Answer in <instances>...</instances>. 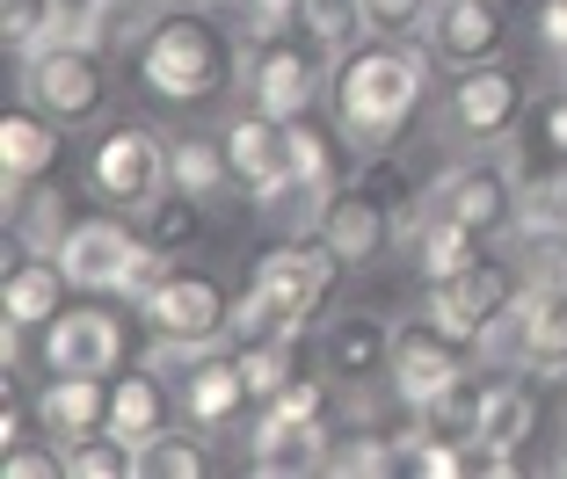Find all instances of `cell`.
Returning <instances> with one entry per match:
<instances>
[{
	"label": "cell",
	"instance_id": "cell-5",
	"mask_svg": "<svg viewBox=\"0 0 567 479\" xmlns=\"http://www.w3.org/2000/svg\"><path fill=\"white\" fill-rule=\"evenodd\" d=\"M138 313L153 320L161 342H189V348H218L234 334V298H226L218 277H204V269H167V283Z\"/></svg>",
	"mask_w": 567,
	"mask_h": 479
},
{
	"label": "cell",
	"instance_id": "cell-32",
	"mask_svg": "<svg viewBox=\"0 0 567 479\" xmlns=\"http://www.w3.org/2000/svg\"><path fill=\"white\" fill-rule=\"evenodd\" d=\"M59 22H66V0H0V37H8V51H22V59H30L37 44H51Z\"/></svg>",
	"mask_w": 567,
	"mask_h": 479
},
{
	"label": "cell",
	"instance_id": "cell-38",
	"mask_svg": "<svg viewBox=\"0 0 567 479\" xmlns=\"http://www.w3.org/2000/svg\"><path fill=\"white\" fill-rule=\"evenodd\" d=\"M138 472H146V479H204V450L189 444V436L161 429L146 450H138Z\"/></svg>",
	"mask_w": 567,
	"mask_h": 479
},
{
	"label": "cell",
	"instance_id": "cell-50",
	"mask_svg": "<svg viewBox=\"0 0 567 479\" xmlns=\"http://www.w3.org/2000/svg\"><path fill=\"white\" fill-rule=\"evenodd\" d=\"M560 472H567V450H560Z\"/></svg>",
	"mask_w": 567,
	"mask_h": 479
},
{
	"label": "cell",
	"instance_id": "cell-13",
	"mask_svg": "<svg viewBox=\"0 0 567 479\" xmlns=\"http://www.w3.org/2000/svg\"><path fill=\"white\" fill-rule=\"evenodd\" d=\"M422 37H430V51L444 59V66H487V59H502V44H509V15H502L495 0H436L430 22H422Z\"/></svg>",
	"mask_w": 567,
	"mask_h": 479
},
{
	"label": "cell",
	"instance_id": "cell-33",
	"mask_svg": "<svg viewBox=\"0 0 567 479\" xmlns=\"http://www.w3.org/2000/svg\"><path fill=\"white\" fill-rule=\"evenodd\" d=\"M66 197H51V189H37V197H22L16 204V240H22V254H59L66 248Z\"/></svg>",
	"mask_w": 567,
	"mask_h": 479
},
{
	"label": "cell",
	"instance_id": "cell-42",
	"mask_svg": "<svg viewBox=\"0 0 567 479\" xmlns=\"http://www.w3.org/2000/svg\"><path fill=\"white\" fill-rule=\"evenodd\" d=\"M524 146L553 153V160H567V87H553V95L532 102V116H524Z\"/></svg>",
	"mask_w": 567,
	"mask_h": 479
},
{
	"label": "cell",
	"instance_id": "cell-7",
	"mask_svg": "<svg viewBox=\"0 0 567 479\" xmlns=\"http://www.w3.org/2000/svg\"><path fill=\"white\" fill-rule=\"evenodd\" d=\"M422 211H436V218H451V226H466L487 240V232L517 226V175L502 160H466L422 189Z\"/></svg>",
	"mask_w": 567,
	"mask_h": 479
},
{
	"label": "cell",
	"instance_id": "cell-15",
	"mask_svg": "<svg viewBox=\"0 0 567 479\" xmlns=\"http://www.w3.org/2000/svg\"><path fill=\"white\" fill-rule=\"evenodd\" d=\"M240 81H248L255 110L284 116V124H299V116L313 110V95H320V73H313V59H299V44H248Z\"/></svg>",
	"mask_w": 567,
	"mask_h": 479
},
{
	"label": "cell",
	"instance_id": "cell-47",
	"mask_svg": "<svg viewBox=\"0 0 567 479\" xmlns=\"http://www.w3.org/2000/svg\"><path fill=\"white\" fill-rule=\"evenodd\" d=\"M524 291H567V248H546V254H538Z\"/></svg>",
	"mask_w": 567,
	"mask_h": 479
},
{
	"label": "cell",
	"instance_id": "cell-41",
	"mask_svg": "<svg viewBox=\"0 0 567 479\" xmlns=\"http://www.w3.org/2000/svg\"><path fill=\"white\" fill-rule=\"evenodd\" d=\"M299 8H306V30H313L320 44H334V51L350 44V37H371L364 30V0H299Z\"/></svg>",
	"mask_w": 567,
	"mask_h": 479
},
{
	"label": "cell",
	"instance_id": "cell-43",
	"mask_svg": "<svg viewBox=\"0 0 567 479\" xmlns=\"http://www.w3.org/2000/svg\"><path fill=\"white\" fill-rule=\"evenodd\" d=\"M291 160H299V183L306 189H334V153H328V138L313 132V124H291Z\"/></svg>",
	"mask_w": 567,
	"mask_h": 479
},
{
	"label": "cell",
	"instance_id": "cell-19",
	"mask_svg": "<svg viewBox=\"0 0 567 479\" xmlns=\"http://www.w3.org/2000/svg\"><path fill=\"white\" fill-rule=\"evenodd\" d=\"M248 378H240V356H212V348H189L183 356V414L189 429H234L240 407H248Z\"/></svg>",
	"mask_w": 567,
	"mask_h": 479
},
{
	"label": "cell",
	"instance_id": "cell-12",
	"mask_svg": "<svg viewBox=\"0 0 567 479\" xmlns=\"http://www.w3.org/2000/svg\"><path fill=\"white\" fill-rule=\"evenodd\" d=\"M451 132H466L473 146H495V138L524 132V87H517V73H502L495 59L458 73V87H451Z\"/></svg>",
	"mask_w": 567,
	"mask_h": 479
},
{
	"label": "cell",
	"instance_id": "cell-2",
	"mask_svg": "<svg viewBox=\"0 0 567 479\" xmlns=\"http://www.w3.org/2000/svg\"><path fill=\"white\" fill-rule=\"evenodd\" d=\"M138 81L161 102H212L234 81V44L218 22H204V8H167L138 44Z\"/></svg>",
	"mask_w": 567,
	"mask_h": 479
},
{
	"label": "cell",
	"instance_id": "cell-36",
	"mask_svg": "<svg viewBox=\"0 0 567 479\" xmlns=\"http://www.w3.org/2000/svg\"><path fill=\"white\" fill-rule=\"evenodd\" d=\"M262 421H334V385L328 378H291L277 399H262Z\"/></svg>",
	"mask_w": 567,
	"mask_h": 479
},
{
	"label": "cell",
	"instance_id": "cell-35",
	"mask_svg": "<svg viewBox=\"0 0 567 479\" xmlns=\"http://www.w3.org/2000/svg\"><path fill=\"white\" fill-rule=\"evenodd\" d=\"M357 189H364L371 204H385V211H393V218H401L408 204H415V175H408V167L393 160V146L364 153V167H357Z\"/></svg>",
	"mask_w": 567,
	"mask_h": 479
},
{
	"label": "cell",
	"instance_id": "cell-17",
	"mask_svg": "<svg viewBox=\"0 0 567 479\" xmlns=\"http://www.w3.org/2000/svg\"><path fill=\"white\" fill-rule=\"evenodd\" d=\"M37 429H44L51 444L73 458L87 436L110 429V385H102V378H66V371H51V385L37 393Z\"/></svg>",
	"mask_w": 567,
	"mask_h": 479
},
{
	"label": "cell",
	"instance_id": "cell-48",
	"mask_svg": "<svg viewBox=\"0 0 567 479\" xmlns=\"http://www.w3.org/2000/svg\"><path fill=\"white\" fill-rule=\"evenodd\" d=\"M0 444H8V450H16V444H30V436H22V414H16V399L0 407Z\"/></svg>",
	"mask_w": 567,
	"mask_h": 479
},
{
	"label": "cell",
	"instance_id": "cell-30",
	"mask_svg": "<svg viewBox=\"0 0 567 479\" xmlns=\"http://www.w3.org/2000/svg\"><path fill=\"white\" fill-rule=\"evenodd\" d=\"M189 232H197V197H189V189H175V183H167L161 197L138 211V240H146V248H161V254H175Z\"/></svg>",
	"mask_w": 567,
	"mask_h": 479
},
{
	"label": "cell",
	"instance_id": "cell-44",
	"mask_svg": "<svg viewBox=\"0 0 567 479\" xmlns=\"http://www.w3.org/2000/svg\"><path fill=\"white\" fill-rule=\"evenodd\" d=\"M436 0H364V30L371 37H415L430 22Z\"/></svg>",
	"mask_w": 567,
	"mask_h": 479
},
{
	"label": "cell",
	"instance_id": "cell-8",
	"mask_svg": "<svg viewBox=\"0 0 567 479\" xmlns=\"http://www.w3.org/2000/svg\"><path fill=\"white\" fill-rule=\"evenodd\" d=\"M393 399L401 407H430V399H444L451 385H466V342L458 334H444L436 320H415V327L393 334Z\"/></svg>",
	"mask_w": 567,
	"mask_h": 479
},
{
	"label": "cell",
	"instance_id": "cell-49",
	"mask_svg": "<svg viewBox=\"0 0 567 479\" xmlns=\"http://www.w3.org/2000/svg\"><path fill=\"white\" fill-rule=\"evenodd\" d=\"M161 8H204V0H161Z\"/></svg>",
	"mask_w": 567,
	"mask_h": 479
},
{
	"label": "cell",
	"instance_id": "cell-23",
	"mask_svg": "<svg viewBox=\"0 0 567 479\" xmlns=\"http://www.w3.org/2000/svg\"><path fill=\"white\" fill-rule=\"evenodd\" d=\"M51 153H59V132H51V116L37 110H16L8 124H0V183H37L51 167Z\"/></svg>",
	"mask_w": 567,
	"mask_h": 479
},
{
	"label": "cell",
	"instance_id": "cell-11",
	"mask_svg": "<svg viewBox=\"0 0 567 479\" xmlns=\"http://www.w3.org/2000/svg\"><path fill=\"white\" fill-rule=\"evenodd\" d=\"M334 277H342V262H334V248L320 240V232L277 240V248L255 262V283H269V291H277L299 320H320V305L334 298Z\"/></svg>",
	"mask_w": 567,
	"mask_h": 479
},
{
	"label": "cell",
	"instance_id": "cell-31",
	"mask_svg": "<svg viewBox=\"0 0 567 479\" xmlns=\"http://www.w3.org/2000/svg\"><path fill=\"white\" fill-rule=\"evenodd\" d=\"M481 399H487V385L481 393H473V385H451L444 399L422 407V436H444V444H473L481 450Z\"/></svg>",
	"mask_w": 567,
	"mask_h": 479
},
{
	"label": "cell",
	"instance_id": "cell-10",
	"mask_svg": "<svg viewBox=\"0 0 567 479\" xmlns=\"http://www.w3.org/2000/svg\"><path fill=\"white\" fill-rule=\"evenodd\" d=\"M226 160H234V183L248 189L262 211L291 183H299V160H291V124H284V116H262V110L226 124Z\"/></svg>",
	"mask_w": 567,
	"mask_h": 479
},
{
	"label": "cell",
	"instance_id": "cell-39",
	"mask_svg": "<svg viewBox=\"0 0 567 479\" xmlns=\"http://www.w3.org/2000/svg\"><path fill=\"white\" fill-rule=\"evenodd\" d=\"M291 30H306L299 0H240V37L248 44H284Z\"/></svg>",
	"mask_w": 567,
	"mask_h": 479
},
{
	"label": "cell",
	"instance_id": "cell-22",
	"mask_svg": "<svg viewBox=\"0 0 567 479\" xmlns=\"http://www.w3.org/2000/svg\"><path fill=\"white\" fill-rule=\"evenodd\" d=\"M328 465V429L320 421H255V472L262 479H299Z\"/></svg>",
	"mask_w": 567,
	"mask_h": 479
},
{
	"label": "cell",
	"instance_id": "cell-37",
	"mask_svg": "<svg viewBox=\"0 0 567 479\" xmlns=\"http://www.w3.org/2000/svg\"><path fill=\"white\" fill-rule=\"evenodd\" d=\"M66 472L73 479H124V472H138V450L124 444V436L102 429V436H87V444L66 458Z\"/></svg>",
	"mask_w": 567,
	"mask_h": 479
},
{
	"label": "cell",
	"instance_id": "cell-21",
	"mask_svg": "<svg viewBox=\"0 0 567 479\" xmlns=\"http://www.w3.org/2000/svg\"><path fill=\"white\" fill-rule=\"evenodd\" d=\"M393 248L436 283V277H458V269L481 262V232H466V226H451V218L422 211V204H408V211L393 218Z\"/></svg>",
	"mask_w": 567,
	"mask_h": 479
},
{
	"label": "cell",
	"instance_id": "cell-9",
	"mask_svg": "<svg viewBox=\"0 0 567 479\" xmlns=\"http://www.w3.org/2000/svg\"><path fill=\"white\" fill-rule=\"evenodd\" d=\"M487 348L538 378H567V291H524L509 320L487 334Z\"/></svg>",
	"mask_w": 567,
	"mask_h": 479
},
{
	"label": "cell",
	"instance_id": "cell-1",
	"mask_svg": "<svg viewBox=\"0 0 567 479\" xmlns=\"http://www.w3.org/2000/svg\"><path fill=\"white\" fill-rule=\"evenodd\" d=\"M430 59L436 51L408 44V37H364L357 51H342L328 73V110L334 132L357 153H379L401 138V124L415 116L422 87H430Z\"/></svg>",
	"mask_w": 567,
	"mask_h": 479
},
{
	"label": "cell",
	"instance_id": "cell-24",
	"mask_svg": "<svg viewBox=\"0 0 567 479\" xmlns=\"http://www.w3.org/2000/svg\"><path fill=\"white\" fill-rule=\"evenodd\" d=\"M59 298H66L59 254H30V262L8 277V327H44V320H59Z\"/></svg>",
	"mask_w": 567,
	"mask_h": 479
},
{
	"label": "cell",
	"instance_id": "cell-18",
	"mask_svg": "<svg viewBox=\"0 0 567 479\" xmlns=\"http://www.w3.org/2000/svg\"><path fill=\"white\" fill-rule=\"evenodd\" d=\"M320 240H328L334 248V262L342 269H364V262H379L385 248H393V211H385V204H371L364 189H334L328 197V211H320Z\"/></svg>",
	"mask_w": 567,
	"mask_h": 479
},
{
	"label": "cell",
	"instance_id": "cell-28",
	"mask_svg": "<svg viewBox=\"0 0 567 479\" xmlns=\"http://www.w3.org/2000/svg\"><path fill=\"white\" fill-rule=\"evenodd\" d=\"M299 327H306V320L291 313V305H284V298L269 291V283H248V291H240V305H234V334H226V342H234V348H255V342H291Z\"/></svg>",
	"mask_w": 567,
	"mask_h": 479
},
{
	"label": "cell",
	"instance_id": "cell-3",
	"mask_svg": "<svg viewBox=\"0 0 567 479\" xmlns=\"http://www.w3.org/2000/svg\"><path fill=\"white\" fill-rule=\"evenodd\" d=\"M22 87L51 124H87L110 102V66H102V44L87 37H51L22 59Z\"/></svg>",
	"mask_w": 567,
	"mask_h": 479
},
{
	"label": "cell",
	"instance_id": "cell-46",
	"mask_svg": "<svg viewBox=\"0 0 567 479\" xmlns=\"http://www.w3.org/2000/svg\"><path fill=\"white\" fill-rule=\"evenodd\" d=\"M532 22H538V44L567 59V0H538V8H532Z\"/></svg>",
	"mask_w": 567,
	"mask_h": 479
},
{
	"label": "cell",
	"instance_id": "cell-40",
	"mask_svg": "<svg viewBox=\"0 0 567 479\" xmlns=\"http://www.w3.org/2000/svg\"><path fill=\"white\" fill-rule=\"evenodd\" d=\"M234 356H240V378H248L255 399H277L284 385L299 378V371H291V356H284V342H255V348H234Z\"/></svg>",
	"mask_w": 567,
	"mask_h": 479
},
{
	"label": "cell",
	"instance_id": "cell-45",
	"mask_svg": "<svg viewBox=\"0 0 567 479\" xmlns=\"http://www.w3.org/2000/svg\"><path fill=\"white\" fill-rule=\"evenodd\" d=\"M51 472H66V450H59V444H51V450H30V444L8 450V479H51Z\"/></svg>",
	"mask_w": 567,
	"mask_h": 479
},
{
	"label": "cell",
	"instance_id": "cell-4",
	"mask_svg": "<svg viewBox=\"0 0 567 479\" xmlns=\"http://www.w3.org/2000/svg\"><path fill=\"white\" fill-rule=\"evenodd\" d=\"M175 138H161L153 124H117V132H102V146L87 153V189L102 204H124V211H146L167 183H175Z\"/></svg>",
	"mask_w": 567,
	"mask_h": 479
},
{
	"label": "cell",
	"instance_id": "cell-14",
	"mask_svg": "<svg viewBox=\"0 0 567 479\" xmlns=\"http://www.w3.org/2000/svg\"><path fill=\"white\" fill-rule=\"evenodd\" d=\"M44 364L66 371V378H110L124 364V327L110 313H95V305L59 313V320H44Z\"/></svg>",
	"mask_w": 567,
	"mask_h": 479
},
{
	"label": "cell",
	"instance_id": "cell-26",
	"mask_svg": "<svg viewBox=\"0 0 567 479\" xmlns=\"http://www.w3.org/2000/svg\"><path fill=\"white\" fill-rule=\"evenodd\" d=\"M161 429H167V393H161V378H124V385H110V436H124L132 450H146Z\"/></svg>",
	"mask_w": 567,
	"mask_h": 479
},
{
	"label": "cell",
	"instance_id": "cell-34",
	"mask_svg": "<svg viewBox=\"0 0 567 479\" xmlns=\"http://www.w3.org/2000/svg\"><path fill=\"white\" fill-rule=\"evenodd\" d=\"M517 226L532 240H567V175L560 183H524L517 189Z\"/></svg>",
	"mask_w": 567,
	"mask_h": 479
},
{
	"label": "cell",
	"instance_id": "cell-16",
	"mask_svg": "<svg viewBox=\"0 0 567 479\" xmlns=\"http://www.w3.org/2000/svg\"><path fill=\"white\" fill-rule=\"evenodd\" d=\"M138 248H146V240H138V232H124L117 218H87V226L66 232L59 269H66V283H81V291H124Z\"/></svg>",
	"mask_w": 567,
	"mask_h": 479
},
{
	"label": "cell",
	"instance_id": "cell-27",
	"mask_svg": "<svg viewBox=\"0 0 567 479\" xmlns=\"http://www.w3.org/2000/svg\"><path fill=\"white\" fill-rule=\"evenodd\" d=\"M153 8H161V0H87L81 8V37L102 44V51H132V44H146L153 22H161Z\"/></svg>",
	"mask_w": 567,
	"mask_h": 479
},
{
	"label": "cell",
	"instance_id": "cell-25",
	"mask_svg": "<svg viewBox=\"0 0 567 479\" xmlns=\"http://www.w3.org/2000/svg\"><path fill=\"white\" fill-rule=\"evenodd\" d=\"M532 421H538L532 385H517V378L487 385V399H481V450H502V458H517V444L532 436Z\"/></svg>",
	"mask_w": 567,
	"mask_h": 479
},
{
	"label": "cell",
	"instance_id": "cell-6",
	"mask_svg": "<svg viewBox=\"0 0 567 479\" xmlns=\"http://www.w3.org/2000/svg\"><path fill=\"white\" fill-rule=\"evenodd\" d=\"M517 298H524V283L502 262H473V269H458V277L430 283V320L444 334H458V342H487V334L509 320Z\"/></svg>",
	"mask_w": 567,
	"mask_h": 479
},
{
	"label": "cell",
	"instance_id": "cell-29",
	"mask_svg": "<svg viewBox=\"0 0 567 479\" xmlns=\"http://www.w3.org/2000/svg\"><path fill=\"white\" fill-rule=\"evenodd\" d=\"M175 189H189L197 204H218L226 189H234V160H226V138H175Z\"/></svg>",
	"mask_w": 567,
	"mask_h": 479
},
{
	"label": "cell",
	"instance_id": "cell-20",
	"mask_svg": "<svg viewBox=\"0 0 567 479\" xmlns=\"http://www.w3.org/2000/svg\"><path fill=\"white\" fill-rule=\"evenodd\" d=\"M393 334L379 313H342L328 320V334H320V371H328L334 385H364V378H385L393 371Z\"/></svg>",
	"mask_w": 567,
	"mask_h": 479
}]
</instances>
